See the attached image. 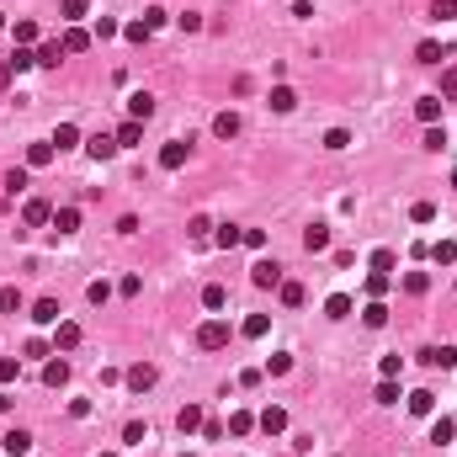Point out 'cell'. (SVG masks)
Instances as JSON below:
<instances>
[{
    "instance_id": "1",
    "label": "cell",
    "mask_w": 457,
    "mask_h": 457,
    "mask_svg": "<svg viewBox=\"0 0 457 457\" xmlns=\"http://www.w3.org/2000/svg\"><path fill=\"white\" fill-rule=\"evenodd\" d=\"M197 346H202V351H224L228 346V325H224V319H207V325L197 330Z\"/></svg>"
},
{
    "instance_id": "2",
    "label": "cell",
    "mask_w": 457,
    "mask_h": 457,
    "mask_svg": "<svg viewBox=\"0 0 457 457\" xmlns=\"http://www.w3.org/2000/svg\"><path fill=\"white\" fill-rule=\"evenodd\" d=\"M186 155H192V139H170V144L160 149V170H181Z\"/></svg>"
},
{
    "instance_id": "3",
    "label": "cell",
    "mask_w": 457,
    "mask_h": 457,
    "mask_svg": "<svg viewBox=\"0 0 457 457\" xmlns=\"http://www.w3.org/2000/svg\"><path fill=\"white\" fill-rule=\"evenodd\" d=\"M255 425H261L266 436H282V431H288V409H282V404H266L261 415H255Z\"/></svg>"
},
{
    "instance_id": "4",
    "label": "cell",
    "mask_w": 457,
    "mask_h": 457,
    "mask_svg": "<svg viewBox=\"0 0 457 457\" xmlns=\"http://www.w3.org/2000/svg\"><path fill=\"white\" fill-rule=\"evenodd\" d=\"M155 383H160V367H155V361L128 367V388H133V394H144V388H155Z\"/></svg>"
},
{
    "instance_id": "5",
    "label": "cell",
    "mask_w": 457,
    "mask_h": 457,
    "mask_svg": "<svg viewBox=\"0 0 457 457\" xmlns=\"http://www.w3.org/2000/svg\"><path fill=\"white\" fill-rule=\"evenodd\" d=\"M250 282H255V288H282L288 277H282L277 261H255V266H250Z\"/></svg>"
},
{
    "instance_id": "6",
    "label": "cell",
    "mask_w": 457,
    "mask_h": 457,
    "mask_svg": "<svg viewBox=\"0 0 457 457\" xmlns=\"http://www.w3.org/2000/svg\"><path fill=\"white\" fill-rule=\"evenodd\" d=\"M64 383H70V361L53 351V356L43 361V388H64Z\"/></svg>"
},
{
    "instance_id": "7",
    "label": "cell",
    "mask_w": 457,
    "mask_h": 457,
    "mask_svg": "<svg viewBox=\"0 0 457 457\" xmlns=\"http://www.w3.org/2000/svg\"><path fill=\"white\" fill-rule=\"evenodd\" d=\"M420 361H425V367H436V373H452V367H457V351H452V346H425Z\"/></svg>"
},
{
    "instance_id": "8",
    "label": "cell",
    "mask_w": 457,
    "mask_h": 457,
    "mask_svg": "<svg viewBox=\"0 0 457 457\" xmlns=\"http://www.w3.org/2000/svg\"><path fill=\"white\" fill-rule=\"evenodd\" d=\"M80 346V325H75V319H59V325H53V351H75Z\"/></svg>"
},
{
    "instance_id": "9",
    "label": "cell",
    "mask_w": 457,
    "mask_h": 457,
    "mask_svg": "<svg viewBox=\"0 0 457 457\" xmlns=\"http://www.w3.org/2000/svg\"><path fill=\"white\" fill-rule=\"evenodd\" d=\"M85 149H91V160H112V155H117V133H91Z\"/></svg>"
},
{
    "instance_id": "10",
    "label": "cell",
    "mask_w": 457,
    "mask_h": 457,
    "mask_svg": "<svg viewBox=\"0 0 457 457\" xmlns=\"http://www.w3.org/2000/svg\"><path fill=\"white\" fill-rule=\"evenodd\" d=\"M128 117L149 122V117H155V96H149V91H133V96H128Z\"/></svg>"
},
{
    "instance_id": "11",
    "label": "cell",
    "mask_w": 457,
    "mask_h": 457,
    "mask_svg": "<svg viewBox=\"0 0 457 457\" xmlns=\"http://www.w3.org/2000/svg\"><path fill=\"white\" fill-rule=\"evenodd\" d=\"M303 250H309V255L330 250V228L325 224H309V228H303Z\"/></svg>"
},
{
    "instance_id": "12",
    "label": "cell",
    "mask_w": 457,
    "mask_h": 457,
    "mask_svg": "<svg viewBox=\"0 0 457 457\" xmlns=\"http://www.w3.org/2000/svg\"><path fill=\"white\" fill-rule=\"evenodd\" d=\"M59 314H64L59 298H37V303H32V319H37V325H59Z\"/></svg>"
},
{
    "instance_id": "13",
    "label": "cell",
    "mask_w": 457,
    "mask_h": 457,
    "mask_svg": "<svg viewBox=\"0 0 457 457\" xmlns=\"http://www.w3.org/2000/svg\"><path fill=\"white\" fill-rule=\"evenodd\" d=\"M32 59L43 64V70H59V59H64V43H37V49H32Z\"/></svg>"
},
{
    "instance_id": "14",
    "label": "cell",
    "mask_w": 457,
    "mask_h": 457,
    "mask_svg": "<svg viewBox=\"0 0 457 457\" xmlns=\"http://www.w3.org/2000/svg\"><path fill=\"white\" fill-rule=\"evenodd\" d=\"M22 218H27V224H32V228H37V224H53V207L43 202V197H32V202L22 207Z\"/></svg>"
},
{
    "instance_id": "15",
    "label": "cell",
    "mask_w": 457,
    "mask_h": 457,
    "mask_svg": "<svg viewBox=\"0 0 457 457\" xmlns=\"http://www.w3.org/2000/svg\"><path fill=\"white\" fill-rule=\"evenodd\" d=\"M415 117H420L425 128H431V122H442V96H420V101H415Z\"/></svg>"
},
{
    "instance_id": "16",
    "label": "cell",
    "mask_w": 457,
    "mask_h": 457,
    "mask_svg": "<svg viewBox=\"0 0 457 457\" xmlns=\"http://www.w3.org/2000/svg\"><path fill=\"white\" fill-rule=\"evenodd\" d=\"M0 446H6V457H27V452H32V436H27V431H6Z\"/></svg>"
},
{
    "instance_id": "17",
    "label": "cell",
    "mask_w": 457,
    "mask_h": 457,
    "mask_svg": "<svg viewBox=\"0 0 457 457\" xmlns=\"http://www.w3.org/2000/svg\"><path fill=\"white\" fill-rule=\"evenodd\" d=\"M176 425H181V436H192V431H202V404H186L176 415Z\"/></svg>"
},
{
    "instance_id": "18",
    "label": "cell",
    "mask_w": 457,
    "mask_h": 457,
    "mask_svg": "<svg viewBox=\"0 0 457 457\" xmlns=\"http://www.w3.org/2000/svg\"><path fill=\"white\" fill-rule=\"evenodd\" d=\"M409 415H436V394L431 388H415V394H409Z\"/></svg>"
},
{
    "instance_id": "19",
    "label": "cell",
    "mask_w": 457,
    "mask_h": 457,
    "mask_svg": "<svg viewBox=\"0 0 457 457\" xmlns=\"http://www.w3.org/2000/svg\"><path fill=\"white\" fill-rule=\"evenodd\" d=\"M11 37H16V49H37V22H27V16H22V22L11 27Z\"/></svg>"
},
{
    "instance_id": "20",
    "label": "cell",
    "mask_w": 457,
    "mask_h": 457,
    "mask_svg": "<svg viewBox=\"0 0 457 457\" xmlns=\"http://www.w3.org/2000/svg\"><path fill=\"white\" fill-rule=\"evenodd\" d=\"M425 255H431L436 266H457V245H452V240H436V245H431Z\"/></svg>"
},
{
    "instance_id": "21",
    "label": "cell",
    "mask_w": 457,
    "mask_h": 457,
    "mask_svg": "<svg viewBox=\"0 0 457 457\" xmlns=\"http://www.w3.org/2000/svg\"><path fill=\"white\" fill-rule=\"evenodd\" d=\"M213 245H218V250H234V245H245V228L224 224V228H218V234H213Z\"/></svg>"
},
{
    "instance_id": "22",
    "label": "cell",
    "mask_w": 457,
    "mask_h": 457,
    "mask_svg": "<svg viewBox=\"0 0 457 457\" xmlns=\"http://www.w3.org/2000/svg\"><path fill=\"white\" fill-rule=\"evenodd\" d=\"M361 325H367V330H383V325H388V309H383V303L373 298L367 309H361Z\"/></svg>"
},
{
    "instance_id": "23",
    "label": "cell",
    "mask_w": 457,
    "mask_h": 457,
    "mask_svg": "<svg viewBox=\"0 0 457 457\" xmlns=\"http://www.w3.org/2000/svg\"><path fill=\"white\" fill-rule=\"evenodd\" d=\"M139 139H144V122H122V128H117V149H133V144H139Z\"/></svg>"
},
{
    "instance_id": "24",
    "label": "cell",
    "mask_w": 457,
    "mask_h": 457,
    "mask_svg": "<svg viewBox=\"0 0 457 457\" xmlns=\"http://www.w3.org/2000/svg\"><path fill=\"white\" fill-rule=\"evenodd\" d=\"M91 49V32H85V27H70V32H64V53H85Z\"/></svg>"
},
{
    "instance_id": "25",
    "label": "cell",
    "mask_w": 457,
    "mask_h": 457,
    "mask_svg": "<svg viewBox=\"0 0 457 457\" xmlns=\"http://www.w3.org/2000/svg\"><path fill=\"white\" fill-rule=\"evenodd\" d=\"M75 144H80V128H75V122H59V133H53V149L64 155V149H75Z\"/></svg>"
},
{
    "instance_id": "26",
    "label": "cell",
    "mask_w": 457,
    "mask_h": 457,
    "mask_svg": "<svg viewBox=\"0 0 457 457\" xmlns=\"http://www.w3.org/2000/svg\"><path fill=\"white\" fill-rule=\"evenodd\" d=\"M53 155H59L53 144H32V149H27V165H32V170H43V165H53Z\"/></svg>"
},
{
    "instance_id": "27",
    "label": "cell",
    "mask_w": 457,
    "mask_h": 457,
    "mask_svg": "<svg viewBox=\"0 0 457 457\" xmlns=\"http://www.w3.org/2000/svg\"><path fill=\"white\" fill-rule=\"evenodd\" d=\"M53 228H59V234H75V228H80V207H59V213H53Z\"/></svg>"
},
{
    "instance_id": "28",
    "label": "cell",
    "mask_w": 457,
    "mask_h": 457,
    "mask_svg": "<svg viewBox=\"0 0 457 457\" xmlns=\"http://www.w3.org/2000/svg\"><path fill=\"white\" fill-rule=\"evenodd\" d=\"M266 330H271V319H266V314H250V319L240 325V335H245V340H261Z\"/></svg>"
},
{
    "instance_id": "29",
    "label": "cell",
    "mask_w": 457,
    "mask_h": 457,
    "mask_svg": "<svg viewBox=\"0 0 457 457\" xmlns=\"http://www.w3.org/2000/svg\"><path fill=\"white\" fill-rule=\"evenodd\" d=\"M452 436H457V420H446V415H442V420L431 425V442L436 446H452Z\"/></svg>"
},
{
    "instance_id": "30",
    "label": "cell",
    "mask_w": 457,
    "mask_h": 457,
    "mask_svg": "<svg viewBox=\"0 0 457 457\" xmlns=\"http://www.w3.org/2000/svg\"><path fill=\"white\" fill-rule=\"evenodd\" d=\"M228 431H234V436H250V431H255V415H250V409H234V415H228Z\"/></svg>"
},
{
    "instance_id": "31",
    "label": "cell",
    "mask_w": 457,
    "mask_h": 457,
    "mask_svg": "<svg viewBox=\"0 0 457 457\" xmlns=\"http://www.w3.org/2000/svg\"><path fill=\"white\" fill-rule=\"evenodd\" d=\"M213 133H218V139H234V133H240V117H234V112H218V117H213Z\"/></svg>"
},
{
    "instance_id": "32",
    "label": "cell",
    "mask_w": 457,
    "mask_h": 457,
    "mask_svg": "<svg viewBox=\"0 0 457 457\" xmlns=\"http://www.w3.org/2000/svg\"><path fill=\"white\" fill-rule=\"evenodd\" d=\"M282 303H288V309H303V298H309V292H303V282H282Z\"/></svg>"
},
{
    "instance_id": "33",
    "label": "cell",
    "mask_w": 457,
    "mask_h": 457,
    "mask_svg": "<svg viewBox=\"0 0 457 457\" xmlns=\"http://www.w3.org/2000/svg\"><path fill=\"white\" fill-rule=\"evenodd\" d=\"M351 309H356V303H351L346 292H335V298L325 303V314H330V319H351Z\"/></svg>"
},
{
    "instance_id": "34",
    "label": "cell",
    "mask_w": 457,
    "mask_h": 457,
    "mask_svg": "<svg viewBox=\"0 0 457 457\" xmlns=\"http://www.w3.org/2000/svg\"><path fill=\"white\" fill-rule=\"evenodd\" d=\"M224 303H228V292L218 288V282H207V288H202V309H213V314H218Z\"/></svg>"
},
{
    "instance_id": "35",
    "label": "cell",
    "mask_w": 457,
    "mask_h": 457,
    "mask_svg": "<svg viewBox=\"0 0 457 457\" xmlns=\"http://www.w3.org/2000/svg\"><path fill=\"white\" fill-rule=\"evenodd\" d=\"M298 107V96H292L288 85H277V91H271V112H292Z\"/></svg>"
},
{
    "instance_id": "36",
    "label": "cell",
    "mask_w": 457,
    "mask_h": 457,
    "mask_svg": "<svg viewBox=\"0 0 457 457\" xmlns=\"http://www.w3.org/2000/svg\"><path fill=\"white\" fill-rule=\"evenodd\" d=\"M22 378V356H0V383H16Z\"/></svg>"
},
{
    "instance_id": "37",
    "label": "cell",
    "mask_w": 457,
    "mask_h": 457,
    "mask_svg": "<svg viewBox=\"0 0 457 457\" xmlns=\"http://www.w3.org/2000/svg\"><path fill=\"white\" fill-rule=\"evenodd\" d=\"M266 373H271V378H288V373H292V356H288V351H277V356L266 361Z\"/></svg>"
},
{
    "instance_id": "38",
    "label": "cell",
    "mask_w": 457,
    "mask_h": 457,
    "mask_svg": "<svg viewBox=\"0 0 457 457\" xmlns=\"http://www.w3.org/2000/svg\"><path fill=\"white\" fill-rule=\"evenodd\" d=\"M122 37H128V43H149L155 32H149V27H144V16H139V22H128V27H122Z\"/></svg>"
},
{
    "instance_id": "39",
    "label": "cell",
    "mask_w": 457,
    "mask_h": 457,
    "mask_svg": "<svg viewBox=\"0 0 457 457\" xmlns=\"http://www.w3.org/2000/svg\"><path fill=\"white\" fill-rule=\"evenodd\" d=\"M425 288H431V277H425V271H404V292H415V298H420Z\"/></svg>"
},
{
    "instance_id": "40",
    "label": "cell",
    "mask_w": 457,
    "mask_h": 457,
    "mask_svg": "<svg viewBox=\"0 0 457 457\" xmlns=\"http://www.w3.org/2000/svg\"><path fill=\"white\" fill-rule=\"evenodd\" d=\"M388 288H394V277H388V271H373V277H367V292H373V298H383Z\"/></svg>"
},
{
    "instance_id": "41",
    "label": "cell",
    "mask_w": 457,
    "mask_h": 457,
    "mask_svg": "<svg viewBox=\"0 0 457 457\" xmlns=\"http://www.w3.org/2000/svg\"><path fill=\"white\" fill-rule=\"evenodd\" d=\"M394 266H399L394 250H373V271H388V277H394Z\"/></svg>"
},
{
    "instance_id": "42",
    "label": "cell",
    "mask_w": 457,
    "mask_h": 457,
    "mask_svg": "<svg viewBox=\"0 0 457 457\" xmlns=\"http://www.w3.org/2000/svg\"><path fill=\"white\" fill-rule=\"evenodd\" d=\"M378 404H399V383H394V378H383V383H378Z\"/></svg>"
},
{
    "instance_id": "43",
    "label": "cell",
    "mask_w": 457,
    "mask_h": 457,
    "mask_svg": "<svg viewBox=\"0 0 457 457\" xmlns=\"http://www.w3.org/2000/svg\"><path fill=\"white\" fill-rule=\"evenodd\" d=\"M325 149H335V155H340V149H351V133L346 128H330L325 133Z\"/></svg>"
},
{
    "instance_id": "44",
    "label": "cell",
    "mask_w": 457,
    "mask_h": 457,
    "mask_svg": "<svg viewBox=\"0 0 457 457\" xmlns=\"http://www.w3.org/2000/svg\"><path fill=\"white\" fill-rule=\"evenodd\" d=\"M6 64H11V70H16V75H27V70H32V64H37V59H32V49H16V53H11V59H6Z\"/></svg>"
},
{
    "instance_id": "45",
    "label": "cell",
    "mask_w": 457,
    "mask_h": 457,
    "mask_svg": "<svg viewBox=\"0 0 457 457\" xmlns=\"http://www.w3.org/2000/svg\"><path fill=\"white\" fill-rule=\"evenodd\" d=\"M59 11H64V22H80V16H85V11H91V0H64Z\"/></svg>"
},
{
    "instance_id": "46",
    "label": "cell",
    "mask_w": 457,
    "mask_h": 457,
    "mask_svg": "<svg viewBox=\"0 0 457 457\" xmlns=\"http://www.w3.org/2000/svg\"><path fill=\"white\" fill-rule=\"evenodd\" d=\"M442 101H457V64L442 70Z\"/></svg>"
},
{
    "instance_id": "47",
    "label": "cell",
    "mask_w": 457,
    "mask_h": 457,
    "mask_svg": "<svg viewBox=\"0 0 457 457\" xmlns=\"http://www.w3.org/2000/svg\"><path fill=\"white\" fill-rule=\"evenodd\" d=\"M16 309H22V292H16V288H0V314H16Z\"/></svg>"
},
{
    "instance_id": "48",
    "label": "cell",
    "mask_w": 457,
    "mask_h": 457,
    "mask_svg": "<svg viewBox=\"0 0 457 457\" xmlns=\"http://www.w3.org/2000/svg\"><path fill=\"white\" fill-rule=\"evenodd\" d=\"M6 192H11V197L27 192V170H6Z\"/></svg>"
},
{
    "instance_id": "49",
    "label": "cell",
    "mask_w": 457,
    "mask_h": 457,
    "mask_svg": "<svg viewBox=\"0 0 457 457\" xmlns=\"http://www.w3.org/2000/svg\"><path fill=\"white\" fill-rule=\"evenodd\" d=\"M122 442H128V446H144V425L128 420V425H122Z\"/></svg>"
},
{
    "instance_id": "50",
    "label": "cell",
    "mask_w": 457,
    "mask_h": 457,
    "mask_svg": "<svg viewBox=\"0 0 457 457\" xmlns=\"http://www.w3.org/2000/svg\"><path fill=\"white\" fill-rule=\"evenodd\" d=\"M85 298H91V303H96V309H101V303L112 298V288H107V282H91V288H85Z\"/></svg>"
},
{
    "instance_id": "51",
    "label": "cell",
    "mask_w": 457,
    "mask_h": 457,
    "mask_svg": "<svg viewBox=\"0 0 457 457\" xmlns=\"http://www.w3.org/2000/svg\"><path fill=\"white\" fill-rule=\"evenodd\" d=\"M409 218H415V224H431V218H436V202H415V207H409Z\"/></svg>"
},
{
    "instance_id": "52",
    "label": "cell",
    "mask_w": 457,
    "mask_h": 457,
    "mask_svg": "<svg viewBox=\"0 0 457 457\" xmlns=\"http://www.w3.org/2000/svg\"><path fill=\"white\" fill-rule=\"evenodd\" d=\"M117 32H122V27L112 22V16H101V22H96V32H91V37H101V43H107V37H117Z\"/></svg>"
},
{
    "instance_id": "53",
    "label": "cell",
    "mask_w": 457,
    "mask_h": 457,
    "mask_svg": "<svg viewBox=\"0 0 457 457\" xmlns=\"http://www.w3.org/2000/svg\"><path fill=\"white\" fill-rule=\"evenodd\" d=\"M415 59H420V64H442V49H436V43H420V49H415Z\"/></svg>"
},
{
    "instance_id": "54",
    "label": "cell",
    "mask_w": 457,
    "mask_h": 457,
    "mask_svg": "<svg viewBox=\"0 0 457 457\" xmlns=\"http://www.w3.org/2000/svg\"><path fill=\"white\" fill-rule=\"evenodd\" d=\"M425 149H446V128H436V122H431V128H425Z\"/></svg>"
},
{
    "instance_id": "55",
    "label": "cell",
    "mask_w": 457,
    "mask_h": 457,
    "mask_svg": "<svg viewBox=\"0 0 457 457\" xmlns=\"http://www.w3.org/2000/svg\"><path fill=\"white\" fill-rule=\"evenodd\" d=\"M176 27H181V32H202V16L186 11V16H176Z\"/></svg>"
},
{
    "instance_id": "56",
    "label": "cell",
    "mask_w": 457,
    "mask_h": 457,
    "mask_svg": "<svg viewBox=\"0 0 457 457\" xmlns=\"http://www.w3.org/2000/svg\"><path fill=\"white\" fill-rule=\"evenodd\" d=\"M431 16H442V22H446V16H457V0H431Z\"/></svg>"
},
{
    "instance_id": "57",
    "label": "cell",
    "mask_w": 457,
    "mask_h": 457,
    "mask_svg": "<svg viewBox=\"0 0 457 457\" xmlns=\"http://www.w3.org/2000/svg\"><path fill=\"white\" fill-rule=\"evenodd\" d=\"M144 27H149V32H160V27H165V11H160V6H149V11H144Z\"/></svg>"
},
{
    "instance_id": "58",
    "label": "cell",
    "mask_w": 457,
    "mask_h": 457,
    "mask_svg": "<svg viewBox=\"0 0 457 457\" xmlns=\"http://www.w3.org/2000/svg\"><path fill=\"white\" fill-rule=\"evenodd\" d=\"M245 245H250V250H266V228H245Z\"/></svg>"
},
{
    "instance_id": "59",
    "label": "cell",
    "mask_w": 457,
    "mask_h": 457,
    "mask_svg": "<svg viewBox=\"0 0 457 457\" xmlns=\"http://www.w3.org/2000/svg\"><path fill=\"white\" fill-rule=\"evenodd\" d=\"M207 228H213V224H207V218L197 213V218H192V228H186V234H192V240H207Z\"/></svg>"
},
{
    "instance_id": "60",
    "label": "cell",
    "mask_w": 457,
    "mask_h": 457,
    "mask_svg": "<svg viewBox=\"0 0 457 457\" xmlns=\"http://www.w3.org/2000/svg\"><path fill=\"white\" fill-rule=\"evenodd\" d=\"M404 373V356H383V378H399Z\"/></svg>"
},
{
    "instance_id": "61",
    "label": "cell",
    "mask_w": 457,
    "mask_h": 457,
    "mask_svg": "<svg viewBox=\"0 0 457 457\" xmlns=\"http://www.w3.org/2000/svg\"><path fill=\"white\" fill-rule=\"evenodd\" d=\"M11 80H16V70H11L6 59H0V91H11Z\"/></svg>"
},
{
    "instance_id": "62",
    "label": "cell",
    "mask_w": 457,
    "mask_h": 457,
    "mask_svg": "<svg viewBox=\"0 0 457 457\" xmlns=\"http://www.w3.org/2000/svg\"><path fill=\"white\" fill-rule=\"evenodd\" d=\"M0 32H6V16H0Z\"/></svg>"
},
{
    "instance_id": "63",
    "label": "cell",
    "mask_w": 457,
    "mask_h": 457,
    "mask_svg": "<svg viewBox=\"0 0 457 457\" xmlns=\"http://www.w3.org/2000/svg\"><path fill=\"white\" fill-rule=\"evenodd\" d=\"M101 457H117V452H101Z\"/></svg>"
},
{
    "instance_id": "64",
    "label": "cell",
    "mask_w": 457,
    "mask_h": 457,
    "mask_svg": "<svg viewBox=\"0 0 457 457\" xmlns=\"http://www.w3.org/2000/svg\"><path fill=\"white\" fill-rule=\"evenodd\" d=\"M452 186H457V170H452Z\"/></svg>"
}]
</instances>
